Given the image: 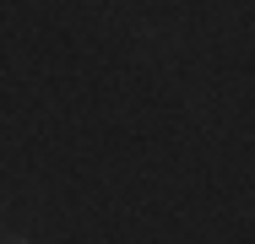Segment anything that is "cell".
Wrapping results in <instances>:
<instances>
[{"instance_id": "obj_1", "label": "cell", "mask_w": 255, "mask_h": 244, "mask_svg": "<svg viewBox=\"0 0 255 244\" xmlns=\"http://www.w3.org/2000/svg\"><path fill=\"white\" fill-rule=\"evenodd\" d=\"M0 244H27V239H0Z\"/></svg>"}]
</instances>
